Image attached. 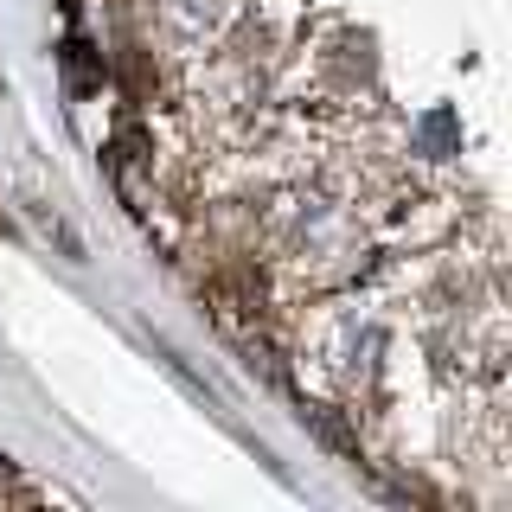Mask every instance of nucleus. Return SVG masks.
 I'll return each instance as SVG.
<instances>
[{"label": "nucleus", "instance_id": "1", "mask_svg": "<svg viewBox=\"0 0 512 512\" xmlns=\"http://www.w3.org/2000/svg\"><path fill=\"white\" fill-rule=\"evenodd\" d=\"M167 13L180 26H218L224 20V0H167Z\"/></svg>", "mask_w": 512, "mask_h": 512}, {"label": "nucleus", "instance_id": "2", "mask_svg": "<svg viewBox=\"0 0 512 512\" xmlns=\"http://www.w3.org/2000/svg\"><path fill=\"white\" fill-rule=\"evenodd\" d=\"M0 480H7V455H0Z\"/></svg>", "mask_w": 512, "mask_h": 512}]
</instances>
